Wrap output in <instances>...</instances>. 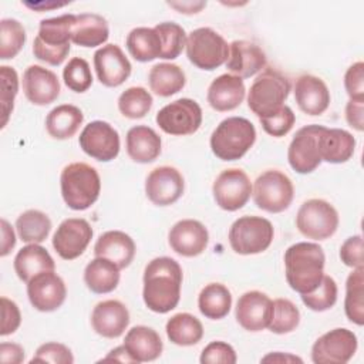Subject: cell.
<instances>
[{"label":"cell","mask_w":364,"mask_h":364,"mask_svg":"<svg viewBox=\"0 0 364 364\" xmlns=\"http://www.w3.org/2000/svg\"><path fill=\"white\" fill-rule=\"evenodd\" d=\"M182 267L168 256L155 257L145 266L142 299L145 306L159 314L173 310L181 299Z\"/></svg>","instance_id":"6da1fadb"},{"label":"cell","mask_w":364,"mask_h":364,"mask_svg":"<svg viewBox=\"0 0 364 364\" xmlns=\"http://www.w3.org/2000/svg\"><path fill=\"white\" fill-rule=\"evenodd\" d=\"M326 256L314 242H297L284 252V274L291 290L299 294L313 291L324 276Z\"/></svg>","instance_id":"7a4b0ae2"},{"label":"cell","mask_w":364,"mask_h":364,"mask_svg":"<svg viewBox=\"0 0 364 364\" xmlns=\"http://www.w3.org/2000/svg\"><path fill=\"white\" fill-rule=\"evenodd\" d=\"M61 196L73 210L91 208L101 192V179L97 169L85 162H73L63 168L60 175Z\"/></svg>","instance_id":"3957f363"},{"label":"cell","mask_w":364,"mask_h":364,"mask_svg":"<svg viewBox=\"0 0 364 364\" xmlns=\"http://www.w3.org/2000/svg\"><path fill=\"white\" fill-rule=\"evenodd\" d=\"M75 14H63L40 21L38 33L33 41V54L50 65H60L70 53L71 27Z\"/></svg>","instance_id":"277c9868"},{"label":"cell","mask_w":364,"mask_h":364,"mask_svg":"<svg viewBox=\"0 0 364 364\" xmlns=\"http://www.w3.org/2000/svg\"><path fill=\"white\" fill-rule=\"evenodd\" d=\"M256 128L243 117H229L213 129L209 144L213 155L222 161L240 159L255 144Z\"/></svg>","instance_id":"5b68a950"},{"label":"cell","mask_w":364,"mask_h":364,"mask_svg":"<svg viewBox=\"0 0 364 364\" xmlns=\"http://www.w3.org/2000/svg\"><path fill=\"white\" fill-rule=\"evenodd\" d=\"M291 91L290 80L274 68H264L252 82L247 92V107L257 117L264 118L277 112Z\"/></svg>","instance_id":"8992f818"},{"label":"cell","mask_w":364,"mask_h":364,"mask_svg":"<svg viewBox=\"0 0 364 364\" xmlns=\"http://www.w3.org/2000/svg\"><path fill=\"white\" fill-rule=\"evenodd\" d=\"M188 60L198 68L213 71L226 64L229 57V44L210 27H199L186 36Z\"/></svg>","instance_id":"52a82bcc"},{"label":"cell","mask_w":364,"mask_h":364,"mask_svg":"<svg viewBox=\"0 0 364 364\" xmlns=\"http://www.w3.org/2000/svg\"><path fill=\"white\" fill-rule=\"evenodd\" d=\"M274 229L269 219L262 216H242L229 229V245L237 255H257L273 242Z\"/></svg>","instance_id":"ba28073f"},{"label":"cell","mask_w":364,"mask_h":364,"mask_svg":"<svg viewBox=\"0 0 364 364\" xmlns=\"http://www.w3.org/2000/svg\"><path fill=\"white\" fill-rule=\"evenodd\" d=\"M252 195L259 209L269 213H280L291 205L294 186L286 173L277 169H269L256 178L252 186Z\"/></svg>","instance_id":"9c48e42d"},{"label":"cell","mask_w":364,"mask_h":364,"mask_svg":"<svg viewBox=\"0 0 364 364\" xmlns=\"http://www.w3.org/2000/svg\"><path fill=\"white\" fill-rule=\"evenodd\" d=\"M338 212L324 199H309L301 203L296 215L299 232L313 240H326L331 237L338 228Z\"/></svg>","instance_id":"30bf717a"},{"label":"cell","mask_w":364,"mask_h":364,"mask_svg":"<svg viewBox=\"0 0 364 364\" xmlns=\"http://www.w3.org/2000/svg\"><path fill=\"white\" fill-rule=\"evenodd\" d=\"M155 121L158 127L169 135L195 134L202 124V108L191 98H178L162 107Z\"/></svg>","instance_id":"8fae6325"},{"label":"cell","mask_w":364,"mask_h":364,"mask_svg":"<svg viewBox=\"0 0 364 364\" xmlns=\"http://www.w3.org/2000/svg\"><path fill=\"white\" fill-rule=\"evenodd\" d=\"M357 347V336L348 328L337 327L314 341L311 361L316 364H346L353 358Z\"/></svg>","instance_id":"7c38bea8"},{"label":"cell","mask_w":364,"mask_h":364,"mask_svg":"<svg viewBox=\"0 0 364 364\" xmlns=\"http://www.w3.org/2000/svg\"><path fill=\"white\" fill-rule=\"evenodd\" d=\"M212 193L216 205L228 212L242 209L252 195V182L245 171L229 168L222 171L213 185Z\"/></svg>","instance_id":"4fadbf2b"},{"label":"cell","mask_w":364,"mask_h":364,"mask_svg":"<svg viewBox=\"0 0 364 364\" xmlns=\"http://www.w3.org/2000/svg\"><path fill=\"white\" fill-rule=\"evenodd\" d=\"M80 148L100 162H109L119 154L121 141L118 131L107 121H91L78 136Z\"/></svg>","instance_id":"5bb4252c"},{"label":"cell","mask_w":364,"mask_h":364,"mask_svg":"<svg viewBox=\"0 0 364 364\" xmlns=\"http://www.w3.org/2000/svg\"><path fill=\"white\" fill-rule=\"evenodd\" d=\"M92 233V228L85 219H64L53 235V247L61 259L74 260L85 252Z\"/></svg>","instance_id":"9a60e30c"},{"label":"cell","mask_w":364,"mask_h":364,"mask_svg":"<svg viewBox=\"0 0 364 364\" xmlns=\"http://www.w3.org/2000/svg\"><path fill=\"white\" fill-rule=\"evenodd\" d=\"M323 125L311 124L301 127L293 136L289 149L287 161L297 173H310L321 164L317 136Z\"/></svg>","instance_id":"2e32d148"},{"label":"cell","mask_w":364,"mask_h":364,"mask_svg":"<svg viewBox=\"0 0 364 364\" xmlns=\"http://www.w3.org/2000/svg\"><path fill=\"white\" fill-rule=\"evenodd\" d=\"M27 296L36 310L50 313L63 306L67 297V287L54 270L41 272L27 283Z\"/></svg>","instance_id":"e0dca14e"},{"label":"cell","mask_w":364,"mask_h":364,"mask_svg":"<svg viewBox=\"0 0 364 364\" xmlns=\"http://www.w3.org/2000/svg\"><path fill=\"white\" fill-rule=\"evenodd\" d=\"M185 181L182 173L168 165L152 169L145 179L146 198L156 206L175 203L183 193Z\"/></svg>","instance_id":"ac0fdd59"},{"label":"cell","mask_w":364,"mask_h":364,"mask_svg":"<svg viewBox=\"0 0 364 364\" xmlns=\"http://www.w3.org/2000/svg\"><path fill=\"white\" fill-rule=\"evenodd\" d=\"M94 68L98 81L109 88L124 84L132 71L129 60L117 44H105L94 53Z\"/></svg>","instance_id":"d6986e66"},{"label":"cell","mask_w":364,"mask_h":364,"mask_svg":"<svg viewBox=\"0 0 364 364\" xmlns=\"http://www.w3.org/2000/svg\"><path fill=\"white\" fill-rule=\"evenodd\" d=\"M272 310L273 301L266 293L250 290L239 297L235 309V317L245 330L256 333L267 328Z\"/></svg>","instance_id":"ffe728a7"},{"label":"cell","mask_w":364,"mask_h":364,"mask_svg":"<svg viewBox=\"0 0 364 364\" xmlns=\"http://www.w3.org/2000/svg\"><path fill=\"white\" fill-rule=\"evenodd\" d=\"M168 242L175 253L183 257H195L205 252L209 233L202 222L196 219H182L171 228Z\"/></svg>","instance_id":"44dd1931"},{"label":"cell","mask_w":364,"mask_h":364,"mask_svg":"<svg viewBox=\"0 0 364 364\" xmlns=\"http://www.w3.org/2000/svg\"><path fill=\"white\" fill-rule=\"evenodd\" d=\"M21 85L26 98L40 107L54 102L61 91L57 74L37 64L28 65L24 70Z\"/></svg>","instance_id":"7402d4cb"},{"label":"cell","mask_w":364,"mask_h":364,"mask_svg":"<svg viewBox=\"0 0 364 364\" xmlns=\"http://www.w3.org/2000/svg\"><path fill=\"white\" fill-rule=\"evenodd\" d=\"M129 324V311L119 300H102L91 313L92 330L105 338H118Z\"/></svg>","instance_id":"603a6c76"},{"label":"cell","mask_w":364,"mask_h":364,"mask_svg":"<svg viewBox=\"0 0 364 364\" xmlns=\"http://www.w3.org/2000/svg\"><path fill=\"white\" fill-rule=\"evenodd\" d=\"M266 54L255 43L247 40H235L229 44L228 70L240 78H249L266 67Z\"/></svg>","instance_id":"cb8c5ba5"},{"label":"cell","mask_w":364,"mask_h":364,"mask_svg":"<svg viewBox=\"0 0 364 364\" xmlns=\"http://www.w3.org/2000/svg\"><path fill=\"white\" fill-rule=\"evenodd\" d=\"M294 100L307 115H321L330 105V91L326 82L316 75L303 74L294 82Z\"/></svg>","instance_id":"d4e9b609"},{"label":"cell","mask_w":364,"mask_h":364,"mask_svg":"<svg viewBox=\"0 0 364 364\" xmlns=\"http://www.w3.org/2000/svg\"><path fill=\"white\" fill-rule=\"evenodd\" d=\"M246 95L245 82L233 74H222L216 77L208 88V102L219 112H226L237 108Z\"/></svg>","instance_id":"484cf974"},{"label":"cell","mask_w":364,"mask_h":364,"mask_svg":"<svg viewBox=\"0 0 364 364\" xmlns=\"http://www.w3.org/2000/svg\"><path fill=\"white\" fill-rule=\"evenodd\" d=\"M317 145L321 161L328 164H344L353 155L355 149V139L353 134L341 128L321 127Z\"/></svg>","instance_id":"4316f807"},{"label":"cell","mask_w":364,"mask_h":364,"mask_svg":"<svg viewBox=\"0 0 364 364\" xmlns=\"http://www.w3.org/2000/svg\"><path fill=\"white\" fill-rule=\"evenodd\" d=\"M135 242L129 235L121 230H108L100 235L94 245V255L114 262L119 269L131 264L135 256Z\"/></svg>","instance_id":"83f0119b"},{"label":"cell","mask_w":364,"mask_h":364,"mask_svg":"<svg viewBox=\"0 0 364 364\" xmlns=\"http://www.w3.org/2000/svg\"><path fill=\"white\" fill-rule=\"evenodd\" d=\"M128 156L138 164L154 162L162 149L161 136L146 125H135L128 129L125 138Z\"/></svg>","instance_id":"f1b7e54d"},{"label":"cell","mask_w":364,"mask_h":364,"mask_svg":"<svg viewBox=\"0 0 364 364\" xmlns=\"http://www.w3.org/2000/svg\"><path fill=\"white\" fill-rule=\"evenodd\" d=\"M124 346L135 363L156 360L164 350V343L152 327L134 326L124 338Z\"/></svg>","instance_id":"f546056e"},{"label":"cell","mask_w":364,"mask_h":364,"mask_svg":"<svg viewBox=\"0 0 364 364\" xmlns=\"http://www.w3.org/2000/svg\"><path fill=\"white\" fill-rule=\"evenodd\" d=\"M13 267L17 277L24 283H28L36 274L54 270L55 263L48 250L40 243H28L17 252Z\"/></svg>","instance_id":"4dcf8cb0"},{"label":"cell","mask_w":364,"mask_h":364,"mask_svg":"<svg viewBox=\"0 0 364 364\" xmlns=\"http://www.w3.org/2000/svg\"><path fill=\"white\" fill-rule=\"evenodd\" d=\"M109 37V27L105 17L97 13L75 14L71 27V41L80 47L102 46Z\"/></svg>","instance_id":"1f68e13d"},{"label":"cell","mask_w":364,"mask_h":364,"mask_svg":"<svg viewBox=\"0 0 364 364\" xmlns=\"http://www.w3.org/2000/svg\"><path fill=\"white\" fill-rule=\"evenodd\" d=\"M84 122L82 111L73 104L54 107L46 117V129L54 139H70Z\"/></svg>","instance_id":"d6a6232c"},{"label":"cell","mask_w":364,"mask_h":364,"mask_svg":"<svg viewBox=\"0 0 364 364\" xmlns=\"http://www.w3.org/2000/svg\"><path fill=\"white\" fill-rule=\"evenodd\" d=\"M119 270L114 262L95 256L84 269V283L95 294L111 293L119 283Z\"/></svg>","instance_id":"836d02e7"},{"label":"cell","mask_w":364,"mask_h":364,"mask_svg":"<svg viewBox=\"0 0 364 364\" xmlns=\"http://www.w3.org/2000/svg\"><path fill=\"white\" fill-rule=\"evenodd\" d=\"M148 82L151 91L158 97H171L185 87L186 75L176 64L159 63L149 70Z\"/></svg>","instance_id":"e575fe53"},{"label":"cell","mask_w":364,"mask_h":364,"mask_svg":"<svg viewBox=\"0 0 364 364\" xmlns=\"http://www.w3.org/2000/svg\"><path fill=\"white\" fill-rule=\"evenodd\" d=\"M129 54L139 63H148L155 58H161L162 43L155 28L135 27L125 40Z\"/></svg>","instance_id":"d590c367"},{"label":"cell","mask_w":364,"mask_h":364,"mask_svg":"<svg viewBox=\"0 0 364 364\" xmlns=\"http://www.w3.org/2000/svg\"><path fill=\"white\" fill-rule=\"evenodd\" d=\"M165 331L171 343L181 347L195 346L203 337V326L200 320L191 313L173 314L166 321Z\"/></svg>","instance_id":"8d00e7d4"},{"label":"cell","mask_w":364,"mask_h":364,"mask_svg":"<svg viewBox=\"0 0 364 364\" xmlns=\"http://www.w3.org/2000/svg\"><path fill=\"white\" fill-rule=\"evenodd\" d=\"M198 307L206 318L220 320L230 311L232 294L222 283H209L198 296Z\"/></svg>","instance_id":"74e56055"},{"label":"cell","mask_w":364,"mask_h":364,"mask_svg":"<svg viewBox=\"0 0 364 364\" xmlns=\"http://www.w3.org/2000/svg\"><path fill=\"white\" fill-rule=\"evenodd\" d=\"M16 230L21 242L41 243L50 235L51 220L44 212L38 209H28L20 213L16 219Z\"/></svg>","instance_id":"f35d334b"},{"label":"cell","mask_w":364,"mask_h":364,"mask_svg":"<svg viewBox=\"0 0 364 364\" xmlns=\"http://www.w3.org/2000/svg\"><path fill=\"white\" fill-rule=\"evenodd\" d=\"M344 311L351 323L364 324V267L353 269L346 280Z\"/></svg>","instance_id":"ab89813d"},{"label":"cell","mask_w":364,"mask_h":364,"mask_svg":"<svg viewBox=\"0 0 364 364\" xmlns=\"http://www.w3.org/2000/svg\"><path fill=\"white\" fill-rule=\"evenodd\" d=\"M152 95L144 87H129L118 97L119 112L129 119L144 118L152 107Z\"/></svg>","instance_id":"60d3db41"},{"label":"cell","mask_w":364,"mask_h":364,"mask_svg":"<svg viewBox=\"0 0 364 364\" xmlns=\"http://www.w3.org/2000/svg\"><path fill=\"white\" fill-rule=\"evenodd\" d=\"M300 323V311L289 299H276L273 301L272 317L267 328L274 334H287L296 330Z\"/></svg>","instance_id":"b9f144b4"},{"label":"cell","mask_w":364,"mask_h":364,"mask_svg":"<svg viewBox=\"0 0 364 364\" xmlns=\"http://www.w3.org/2000/svg\"><path fill=\"white\" fill-rule=\"evenodd\" d=\"M26 43V30L16 18H3L0 21V58H14Z\"/></svg>","instance_id":"7bdbcfd3"},{"label":"cell","mask_w":364,"mask_h":364,"mask_svg":"<svg viewBox=\"0 0 364 364\" xmlns=\"http://www.w3.org/2000/svg\"><path fill=\"white\" fill-rule=\"evenodd\" d=\"M156 33L161 37L162 51L161 58L164 60H175L182 53L186 46V33L182 26L173 21H162L155 27Z\"/></svg>","instance_id":"ee69618b"},{"label":"cell","mask_w":364,"mask_h":364,"mask_svg":"<svg viewBox=\"0 0 364 364\" xmlns=\"http://www.w3.org/2000/svg\"><path fill=\"white\" fill-rule=\"evenodd\" d=\"M337 283L331 276L324 274L320 284L310 293L300 294L301 301L313 311H326L337 301Z\"/></svg>","instance_id":"f6af8a7d"},{"label":"cell","mask_w":364,"mask_h":364,"mask_svg":"<svg viewBox=\"0 0 364 364\" xmlns=\"http://www.w3.org/2000/svg\"><path fill=\"white\" fill-rule=\"evenodd\" d=\"M64 84L74 92H85L92 84L90 64L82 57H73L63 70Z\"/></svg>","instance_id":"bcb514c9"},{"label":"cell","mask_w":364,"mask_h":364,"mask_svg":"<svg viewBox=\"0 0 364 364\" xmlns=\"http://www.w3.org/2000/svg\"><path fill=\"white\" fill-rule=\"evenodd\" d=\"M0 81H1V91H0V102H1V128L7 125L9 117L14 108V100L18 92V75L17 71L10 65L0 67Z\"/></svg>","instance_id":"7dc6e473"},{"label":"cell","mask_w":364,"mask_h":364,"mask_svg":"<svg viewBox=\"0 0 364 364\" xmlns=\"http://www.w3.org/2000/svg\"><path fill=\"white\" fill-rule=\"evenodd\" d=\"M259 121L266 134L280 138L290 132L294 125L296 115L289 105H283L277 112L264 118H259Z\"/></svg>","instance_id":"c3c4849f"},{"label":"cell","mask_w":364,"mask_h":364,"mask_svg":"<svg viewBox=\"0 0 364 364\" xmlns=\"http://www.w3.org/2000/svg\"><path fill=\"white\" fill-rule=\"evenodd\" d=\"M30 363H53V364H73L74 363V355L71 350L61 343L57 341H50L41 344Z\"/></svg>","instance_id":"681fc988"},{"label":"cell","mask_w":364,"mask_h":364,"mask_svg":"<svg viewBox=\"0 0 364 364\" xmlns=\"http://www.w3.org/2000/svg\"><path fill=\"white\" fill-rule=\"evenodd\" d=\"M202 364H235L237 361L235 348L225 341H212L200 353Z\"/></svg>","instance_id":"f907efd6"},{"label":"cell","mask_w":364,"mask_h":364,"mask_svg":"<svg viewBox=\"0 0 364 364\" xmlns=\"http://www.w3.org/2000/svg\"><path fill=\"white\" fill-rule=\"evenodd\" d=\"M344 88L350 100L364 101V63L351 64L344 74Z\"/></svg>","instance_id":"816d5d0a"},{"label":"cell","mask_w":364,"mask_h":364,"mask_svg":"<svg viewBox=\"0 0 364 364\" xmlns=\"http://www.w3.org/2000/svg\"><path fill=\"white\" fill-rule=\"evenodd\" d=\"M340 259L341 262L351 267H364V259H363V236L354 235L347 237L341 247H340Z\"/></svg>","instance_id":"f5cc1de1"},{"label":"cell","mask_w":364,"mask_h":364,"mask_svg":"<svg viewBox=\"0 0 364 364\" xmlns=\"http://www.w3.org/2000/svg\"><path fill=\"white\" fill-rule=\"evenodd\" d=\"M1 337L13 334L21 324V313L18 306L7 297H1Z\"/></svg>","instance_id":"db71d44e"},{"label":"cell","mask_w":364,"mask_h":364,"mask_svg":"<svg viewBox=\"0 0 364 364\" xmlns=\"http://www.w3.org/2000/svg\"><path fill=\"white\" fill-rule=\"evenodd\" d=\"M346 119L351 128L361 132L364 129V101L350 100L346 105Z\"/></svg>","instance_id":"11a10c76"},{"label":"cell","mask_w":364,"mask_h":364,"mask_svg":"<svg viewBox=\"0 0 364 364\" xmlns=\"http://www.w3.org/2000/svg\"><path fill=\"white\" fill-rule=\"evenodd\" d=\"M24 360V348L17 343L0 344V361L3 364H20Z\"/></svg>","instance_id":"9f6ffc18"},{"label":"cell","mask_w":364,"mask_h":364,"mask_svg":"<svg viewBox=\"0 0 364 364\" xmlns=\"http://www.w3.org/2000/svg\"><path fill=\"white\" fill-rule=\"evenodd\" d=\"M0 226H1V247H0V256L6 257L11 249L16 246V233L11 228V225L6 220L1 219L0 220Z\"/></svg>","instance_id":"6f0895ef"},{"label":"cell","mask_w":364,"mask_h":364,"mask_svg":"<svg viewBox=\"0 0 364 364\" xmlns=\"http://www.w3.org/2000/svg\"><path fill=\"white\" fill-rule=\"evenodd\" d=\"M168 6L183 14H196L206 6V1H169Z\"/></svg>","instance_id":"680465c9"},{"label":"cell","mask_w":364,"mask_h":364,"mask_svg":"<svg viewBox=\"0 0 364 364\" xmlns=\"http://www.w3.org/2000/svg\"><path fill=\"white\" fill-rule=\"evenodd\" d=\"M262 363H303V360L297 355H293L290 353H280V351H276V353H270L267 355H264L262 360Z\"/></svg>","instance_id":"91938a15"},{"label":"cell","mask_w":364,"mask_h":364,"mask_svg":"<svg viewBox=\"0 0 364 364\" xmlns=\"http://www.w3.org/2000/svg\"><path fill=\"white\" fill-rule=\"evenodd\" d=\"M102 360L104 361L114 360V361H121V363H135L134 358L129 355V353H128V350L125 348L124 344L115 347L114 350H111Z\"/></svg>","instance_id":"94428289"},{"label":"cell","mask_w":364,"mask_h":364,"mask_svg":"<svg viewBox=\"0 0 364 364\" xmlns=\"http://www.w3.org/2000/svg\"><path fill=\"white\" fill-rule=\"evenodd\" d=\"M67 3H55V1H38V3H28V1H24V6L33 9V10H37V11H44V10H51V9H58V7H63L65 6Z\"/></svg>","instance_id":"6125c7cd"}]
</instances>
